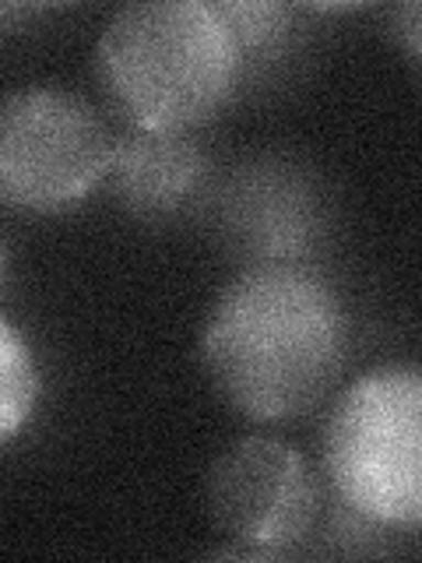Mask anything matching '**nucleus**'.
I'll return each mask as SVG.
<instances>
[{"label":"nucleus","mask_w":422,"mask_h":563,"mask_svg":"<svg viewBox=\"0 0 422 563\" xmlns=\"http://www.w3.org/2000/svg\"><path fill=\"white\" fill-rule=\"evenodd\" d=\"M348 321L338 292L307 264L246 268L215 299L201 360L219 395L251 419H296L338 384Z\"/></svg>","instance_id":"obj_1"},{"label":"nucleus","mask_w":422,"mask_h":563,"mask_svg":"<svg viewBox=\"0 0 422 563\" xmlns=\"http://www.w3.org/2000/svg\"><path fill=\"white\" fill-rule=\"evenodd\" d=\"M96 67L131 128L184 134L215 117L243 78L236 46L204 0L120 8L99 35Z\"/></svg>","instance_id":"obj_2"},{"label":"nucleus","mask_w":422,"mask_h":563,"mask_svg":"<svg viewBox=\"0 0 422 563\" xmlns=\"http://www.w3.org/2000/svg\"><path fill=\"white\" fill-rule=\"evenodd\" d=\"M334 497L384 528L422 518V380L415 369H380L338 398L324 433Z\"/></svg>","instance_id":"obj_3"},{"label":"nucleus","mask_w":422,"mask_h":563,"mask_svg":"<svg viewBox=\"0 0 422 563\" xmlns=\"http://www.w3.org/2000/svg\"><path fill=\"white\" fill-rule=\"evenodd\" d=\"M113 137L85 99L22 88L0 99V201L35 216L81 205L110 173Z\"/></svg>","instance_id":"obj_4"},{"label":"nucleus","mask_w":422,"mask_h":563,"mask_svg":"<svg viewBox=\"0 0 422 563\" xmlns=\"http://www.w3.org/2000/svg\"><path fill=\"white\" fill-rule=\"evenodd\" d=\"M222 246L246 268L303 264L331 233V198L310 166L257 155L208 190Z\"/></svg>","instance_id":"obj_5"},{"label":"nucleus","mask_w":422,"mask_h":563,"mask_svg":"<svg viewBox=\"0 0 422 563\" xmlns=\"http://www.w3.org/2000/svg\"><path fill=\"white\" fill-rule=\"evenodd\" d=\"M211 518L236 545L225 556L275 560L307 542L316 521V483L296 448L246 437L208 475Z\"/></svg>","instance_id":"obj_6"},{"label":"nucleus","mask_w":422,"mask_h":563,"mask_svg":"<svg viewBox=\"0 0 422 563\" xmlns=\"http://www.w3.org/2000/svg\"><path fill=\"white\" fill-rule=\"evenodd\" d=\"M106 176L113 180L116 201L152 225L180 219L211 190L208 152L184 131L131 128L113 141Z\"/></svg>","instance_id":"obj_7"},{"label":"nucleus","mask_w":422,"mask_h":563,"mask_svg":"<svg viewBox=\"0 0 422 563\" xmlns=\"http://www.w3.org/2000/svg\"><path fill=\"white\" fill-rule=\"evenodd\" d=\"M215 11L236 46L240 75L251 60L275 64L296 43V11L278 0H219Z\"/></svg>","instance_id":"obj_8"},{"label":"nucleus","mask_w":422,"mask_h":563,"mask_svg":"<svg viewBox=\"0 0 422 563\" xmlns=\"http://www.w3.org/2000/svg\"><path fill=\"white\" fill-rule=\"evenodd\" d=\"M40 401V369L29 342L8 321H0V444L25 430Z\"/></svg>","instance_id":"obj_9"},{"label":"nucleus","mask_w":422,"mask_h":563,"mask_svg":"<svg viewBox=\"0 0 422 563\" xmlns=\"http://www.w3.org/2000/svg\"><path fill=\"white\" fill-rule=\"evenodd\" d=\"M401 18V35H404V46H409V57H419V4H404L398 11Z\"/></svg>","instance_id":"obj_10"},{"label":"nucleus","mask_w":422,"mask_h":563,"mask_svg":"<svg viewBox=\"0 0 422 563\" xmlns=\"http://www.w3.org/2000/svg\"><path fill=\"white\" fill-rule=\"evenodd\" d=\"M4 264H8V251H4V236H0V275H4Z\"/></svg>","instance_id":"obj_11"}]
</instances>
